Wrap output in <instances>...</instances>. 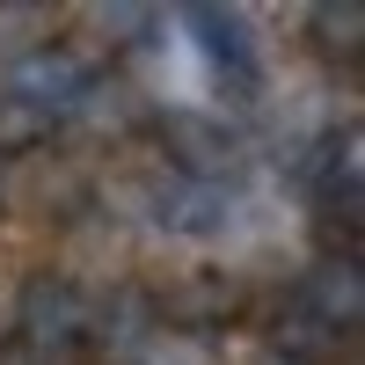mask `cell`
<instances>
[{"instance_id":"cell-1","label":"cell","mask_w":365,"mask_h":365,"mask_svg":"<svg viewBox=\"0 0 365 365\" xmlns=\"http://www.w3.org/2000/svg\"><path fill=\"white\" fill-rule=\"evenodd\" d=\"M96 351V299L66 270H29L8 314V358L15 365H81Z\"/></svg>"},{"instance_id":"cell-2","label":"cell","mask_w":365,"mask_h":365,"mask_svg":"<svg viewBox=\"0 0 365 365\" xmlns=\"http://www.w3.org/2000/svg\"><path fill=\"white\" fill-rule=\"evenodd\" d=\"M299 197H307L314 220L336 234L329 249H344L351 227H358V205H365V139H358V125H329L307 146V161H299Z\"/></svg>"},{"instance_id":"cell-3","label":"cell","mask_w":365,"mask_h":365,"mask_svg":"<svg viewBox=\"0 0 365 365\" xmlns=\"http://www.w3.org/2000/svg\"><path fill=\"white\" fill-rule=\"evenodd\" d=\"M249 314V278H234V270H182V278L154 285L146 292V322L175 329V336H227V329Z\"/></svg>"},{"instance_id":"cell-4","label":"cell","mask_w":365,"mask_h":365,"mask_svg":"<svg viewBox=\"0 0 365 365\" xmlns=\"http://www.w3.org/2000/svg\"><path fill=\"white\" fill-rule=\"evenodd\" d=\"M227 212H234V197H227L220 175H175V168H168V175L154 182V227L175 234V241H205V234H220Z\"/></svg>"},{"instance_id":"cell-5","label":"cell","mask_w":365,"mask_h":365,"mask_svg":"<svg viewBox=\"0 0 365 365\" xmlns=\"http://www.w3.org/2000/svg\"><path fill=\"white\" fill-rule=\"evenodd\" d=\"M190 37L205 44V73L220 81L227 96H249V88H256V29H249V15L197 8L190 15Z\"/></svg>"},{"instance_id":"cell-6","label":"cell","mask_w":365,"mask_h":365,"mask_svg":"<svg viewBox=\"0 0 365 365\" xmlns=\"http://www.w3.org/2000/svg\"><path fill=\"white\" fill-rule=\"evenodd\" d=\"M58 125L29 103V96H15L8 81H0V161H22V154H37V146L51 139Z\"/></svg>"},{"instance_id":"cell-7","label":"cell","mask_w":365,"mask_h":365,"mask_svg":"<svg viewBox=\"0 0 365 365\" xmlns=\"http://www.w3.org/2000/svg\"><path fill=\"white\" fill-rule=\"evenodd\" d=\"M299 37H307L322 58H358V44H365V8H307V22H299Z\"/></svg>"}]
</instances>
